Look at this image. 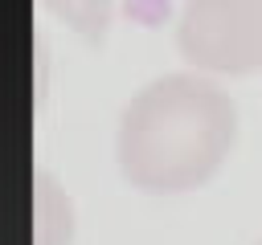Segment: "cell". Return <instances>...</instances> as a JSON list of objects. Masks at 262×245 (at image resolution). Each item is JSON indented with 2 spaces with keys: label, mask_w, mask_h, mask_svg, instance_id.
Listing matches in <instances>:
<instances>
[{
  "label": "cell",
  "mask_w": 262,
  "mask_h": 245,
  "mask_svg": "<svg viewBox=\"0 0 262 245\" xmlns=\"http://www.w3.org/2000/svg\"><path fill=\"white\" fill-rule=\"evenodd\" d=\"M33 245H70L74 237V212L66 192L49 176H33Z\"/></svg>",
  "instance_id": "obj_3"
},
{
  "label": "cell",
  "mask_w": 262,
  "mask_h": 245,
  "mask_svg": "<svg viewBox=\"0 0 262 245\" xmlns=\"http://www.w3.org/2000/svg\"><path fill=\"white\" fill-rule=\"evenodd\" d=\"M258 245H262V241H258Z\"/></svg>",
  "instance_id": "obj_5"
},
{
  "label": "cell",
  "mask_w": 262,
  "mask_h": 245,
  "mask_svg": "<svg viewBox=\"0 0 262 245\" xmlns=\"http://www.w3.org/2000/svg\"><path fill=\"white\" fill-rule=\"evenodd\" d=\"M237 143L233 98L201 69H176L123 106L115 159L131 188L180 196L209 184Z\"/></svg>",
  "instance_id": "obj_1"
},
{
  "label": "cell",
  "mask_w": 262,
  "mask_h": 245,
  "mask_svg": "<svg viewBox=\"0 0 262 245\" xmlns=\"http://www.w3.org/2000/svg\"><path fill=\"white\" fill-rule=\"evenodd\" d=\"M41 4L90 45H102L115 20V0H41Z\"/></svg>",
  "instance_id": "obj_4"
},
{
  "label": "cell",
  "mask_w": 262,
  "mask_h": 245,
  "mask_svg": "<svg viewBox=\"0 0 262 245\" xmlns=\"http://www.w3.org/2000/svg\"><path fill=\"white\" fill-rule=\"evenodd\" d=\"M176 49L201 74H262V0H180Z\"/></svg>",
  "instance_id": "obj_2"
}]
</instances>
